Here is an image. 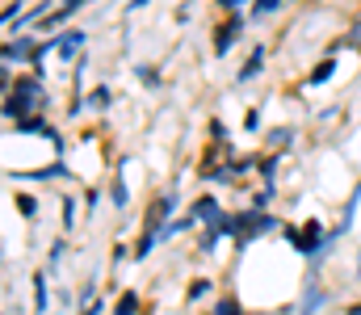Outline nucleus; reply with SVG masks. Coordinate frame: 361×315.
Returning <instances> with one entry per match:
<instances>
[{
	"label": "nucleus",
	"instance_id": "22",
	"mask_svg": "<svg viewBox=\"0 0 361 315\" xmlns=\"http://www.w3.org/2000/svg\"><path fill=\"white\" fill-rule=\"evenodd\" d=\"M349 42H353V47H357V51H361V21H357V30L349 34Z\"/></svg>",
	"mask_w": 361,
	"mask_h": 315
},
{
	"label": "nucleus",
	"instance_id": "10",
	"mask_svg": "<svg viewBox=\"0 0 361 315\" xmlns=\"http://www.w3.org/2000/svg\"><path fill=\"white\" fill-rule=\"evenodd\" d=\"M214 315H244V307H240V303H235L231 295H223V299L214 303Z\"/></svg>",
	"mask_w": 361,
	"mask_h": 315
},
{
	"label": "nucleus",
	"instance_id": "15",
	"mask_svg": "<svg viewBox=\"0 0 361 315\" xmlns=\"http://www.w3.org/2000/svg\"><path fill=\"white\" fill-rule=\"evenodd\" d=\"M273 173H277V156H265V160H261V177L273 181Z\"/></svg>",
	"mask_w": 361,
	"mask_h": 315
},
{
	"label": "nucleus",
	"instance_id": "12",
	"mask_svg": "<svg viewBox=\"0 0 361 315\" xmlns=\"http://www.w3.org/2000/svg\"><path fill=\"white\" fill-rule=\"evenodd\" d=\"M332 72H336V59H324V63H319V68L311 72V85H324V80H328Z\"/></svg>",
	"mask_w": 361,
	"mask_h": 315
},
{
	"label": "nucleus",
	"instance_id": "7",
	"mask_svg": "<svg viewBox=\"0 0 361 315\" xmlns=\"http://www.w3.org/2000/svg\"><path fill=\"white\" fill-rule=\"evenodd\" d=\"M34 311H47V273H34Z\"/></svg>",
	"mask_w": 361,
	"mask_h": 315
},
{
	"label": "nucleus",
	"instance_id": "24",
	"mask_svg": "<svg viewBox=\"0 0 361 315\" xmlns=\"http://www.w3.org/2000/svg\"><path fill=\"white\" fill-rule=\"evenodd\" d=\"M349 315H361V303H357V307H349Z\"/></svg>",
	"mask_w": 361,
	"mask_h": 315
},
{
	"label": "nucleus",
	"instance_id": "17",
	"mask_svg": "<svg viewBox=\"0 0 361 315\" xmlns=\"http://www.w3.org/2000/svg\"><path fill=\"white\" fill-rule=\"evenodd\" d=\"M126 257H135V252H130L126 244H114V265H118V261H126Z\"/></svg>",
	"mask_w": 361,
	"mask_h": 315
},
{
	"label": "nucleus",
	"instance_id": "11",
	"mask_svg": "<svg viewBox=\"0 0 361 315\" xmlns=\"http://www.w3.org/2000/svg\"><path fill=\"white\" fill-rule=\"evenodd\" d=\"M80 47H85V34H80V30H76V34H68V38L59 42V51H63V55H76Z\"/></svg>",
	"mask_w": 361,
	"mask_h": 315
},
{
	"label": "nucleus",
	"instance_id": "18",
	"mask_svg": "<svg viewBox=\"0 0 361 315\" xmlns=\"http://www.w3.org/2000/svg\"><path fill=\"white\" fill-rule=\"evenodd\" d=\"M72 218H76V202H72V198H68V202H63V223H68V227H72Z\"/></svg>",
	"mask_w": 361,
	"mask_h": 315
},
{
	"label": "nucleus",
	"instance_id": "8",
	"mask_svg": "<svg viewBox=\"0 0 361 315\" xmlns=\"http://www.w3.org/2000/svg\"><path fill=\"white\" fill-rule=\"evenodd\" d=\"M114 315H139V295H135V290H126V295L118 299V307H114Z\"/></svg>",
	"mask_w": 361,
	"mask_h": 315
},
{
	"label": "nucleus",
	"instance_id": "25",
	"mask_svg": "<svg viewBox=\"0 0 361 315\" xmlns=\"http://www.w3.org/2000/svg\"><path fill=\"white\" fill-rule=\"evenodd\" d=\"M357 269H361V265H357Z\"/></svg>",
	"mask_w": 361,
	"mask_h": 315
},
{
	"label": "nucleus",
	"instance_id": "19",
	"mask_svg": "<svg viewBox=\"0 0 361 315\" xmlns=\"http://www.w3.org/2000/svg\"><path fill=\"white\" fill-rule=\"evenodd\" d=\"M92 105H97V109H101V105H109V89H97V93H92Z\"/></svg>",
	"mask_w": 361,
	"mask_h": 315
},
{
	"label": "nucleus",
	"instance_id": "21",
	"mask_svg": "<svg viewBox=\"0 0 361 315\" xmlns=\"http://www.w3.org/2000/svg\"><path fill=\"white\" fill-rule=\"evenodd\" d=\"M80 315H101V299H92V303H89V307H85Z\"/></svg>",
	"mask_w": 361,
	"mask_h": 315
},
{
	"label": "nucleus",
	"instance_id": "5",
	"mask_svg": "<svg viewBox=\"0 0 361 315\" xmlns=\"http://www.w3.org/2000/svg\"><path fill=\"white\" fill-rule=\"evenodd\" d=\"M324 303H328V295H324L319 286H307V299H302V311H307V315H315L319 307H324Z\"/></svg>",
	"mask_w": 361,
	"mask_h": 315
},
{
	"label": "nucleus",
	"instance_id": "4",
	"mask_svg": "<svg viewBox=\"0 0 361 315\" xmlns=\"http://www.w3.org/2000/svg\"><path fill=\"white\" fill-rule=\"evenodd\" d=\"M261 63H265V47H252V59L240 68V80H252V76L261 72Z\"/></svg>",
	"mask_w": 361,
	"mask_h": 315
},
{
	"label": "nucleus",
	"instance_id": "9",
	"mask_svg": "<svg viewBox=\"0 0 361 315\" xmlns=\"http://www.w3.org/2000/svg\"><path fill=\"white\" fill-rule=\"evenodd\" d=\"M109 202H114L118 210H122L126 202H130V190H126V181H122V177H118V181L109 185Z\"/></svg>",
	"mask_w": 361,
	"mask_h": 315
},
{
	"label": "nucleus",
	"instance_id": "2",
	"mask_svg": "<svg viewBox=\"0 0 361 315\" xmlns=\"http://www.w3.org/2000/svg\"><path fill=\"white\" fill-rule=\"evenodd\" d=\"M240 30H244V17H240V13H231V17H227V21H223L219 30H214V51L223 55V51H227V47L235 42V38H240Z\"/></svg>",
	"mask_w": 361,
	"mask_h": 315
},
{
	"label": "nucleus",
	"instance_id": "16",
	"mask_svg": "<svg viewBox=\"0 0 361 315\" xmlns=\"http://www.w3.org/2000/svg\"><path fill=\"white\" fill-rule=\"evenodd\" d=\"M257 126H261V113H257V109H248V113H244V130H257Z\"/></svg>",
	"mask_w": 361,
	"mask_h": 315
},
{
	"label": "nucleus",
	"instance_id": "3",
	"mask_svg": "<svg viewBox=\"0 0 361 315\" xmlns=\"http://www.w3.org/2000/svg\"><path fill=\"white\" fill-rule=\"evenodd\" d=\"M189 214H193V218H210V223H214V218H219L223 210H219V202H214V198L206 194V198H197V202H193V210H189Z\"/></svg>",
	"mask_w": 361,
	"mask_h": 315
},
{
	"label": "nucleus",
	"instance_id": "1",
	"mask_svg": "<svg viewBox=\"0 0 361 315\" xmlns=\"http://www.w3.org/2000/svg\"><path fill=\"white\" fill-rule=\"evenodd\" d=\"M38 105V80H17L13 89H8V105H4V113L13 118V122H25V113Z\"/></svg>",
	"mask_w": 361,
	"mask_h": 315
},
{
	"label": "nucleus",
	"instance_id": "20",
	"mask_svg": "<svg viewBox=\"0 0 361 315\" xmlns=\"http://www.w3.org/2000/svg\"><path fill=\"white\" fill-rule=\"evenodd\" d=\"M80 4H89V0H63V13H76Z\"/></svg>",
	"mask_w": 361,
	"mask_h": 315
},
{
	"label": "nucleus",
	"instance_id": "23",
	"mask_svg": "<svg viewBox=\"0 0 361 315\" xmlns=\"http://www.w3.org/2000/svg\"><path fill=\"white\" fill-rule=\"evenodd\" d=\"M219 4H223V8H240L244 0H219Z\"/></svg>",
	"mask_w": 361,
	"mask_h": 315
},
{
	"label": "nucleus",
	"instance_id": "6",
	"mask_svg": "<svg viewBox=\"0 0 361 315\" xmlns=\"http://www.w3.org/2000/svg\"><path fill=\"white\" fill-rule=\"evenodd\" d=\"M30 51H34V42H30V38H17V42L4 47V59L13 63V59H21V55H30Z\"/></svg>",
	"mask_w": 361,
	"mask_h": 315
},
{
	"label": "nucleus",
	"instance_id": "13",
	"mask_svg": "<svg viewBox=\"0 0 361 315\" xmlns=\"http://www.w3.org/2000/svg\"><path fill=\"white\" fill-rule=\"evenodd\" d=\"M206 295H210V282H206V278H197V282L189 286V295H185V299H189V303H197V299H206Z\"/></svg>",
	"mask_w": 361,
	"mask_h": 315
},
{
	"label": "nucleus",
	"instance_id": "14",
	"mask_svg": "<svg viewBox=\"0 0 361 315\" xmlns=\"http://www.w3.org/2000/svg\"><path fill=\"white\" fill-rule=\"evenodd\" d=\"M17 210H21V214H34V210H38V202H34L30 194H17Z\"/></svg>",
	"mask_w": 361,
	"mask_h": 315
}]
</instances>
